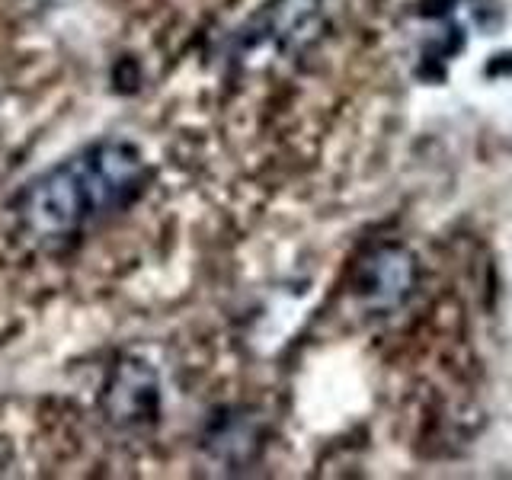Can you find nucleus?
Segmentation results:
<instances>
[{"label": "nucleus", "instance_id": "1", "mask_svg": "<svg viewBox=\"0 0 512 480\" xmlns=\"http://www.w3.org/2000/svg\"><path fill=\"white\" fill-rule=\"evenodd\" d=\"M144 183L148 167L135 144L103 138L26 183L16 199V218L29 237L55 244L128 208Z\"/></svg>", "mask_w": 512, "mask_h": 480}, {"label": "nucleus", "instance_id": "2", "mask_svg": "<svg viewBox=\"0 0 512 480\" xmlns=\"http://www.w3.org/2000/svg\"><path fill=\"white\" fill-rule=\"evenodd\" d=\"M103 416L125 432H141L157 423L160 416V378L154 368L138 359L125 356L109 368L100 391Z\"/></svg>", "mask_w": 512, "mask_h": 480}]
</instances>
